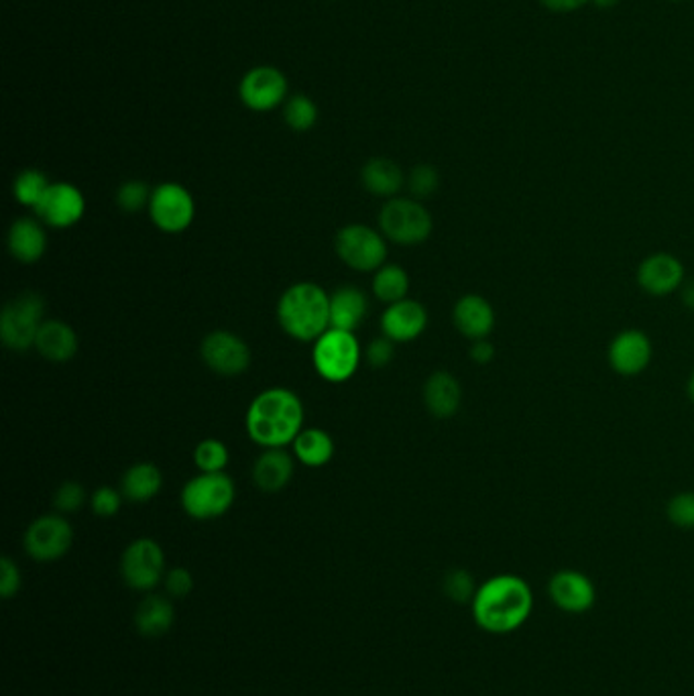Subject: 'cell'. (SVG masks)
Returning a JSON list of instances; mask_svg holds the SVG:
<instances>
[{"label":"cell","instance_id":"cell-1","mask_svg":"<svg viewBox=\"0 0 694 696\" xmlns=\"http://www.w3.org/2000/svg\"><path fill=\"white\" fill-rule=\"evenodd\" d=\"M303 411L300 395L287 387H270L253 397L244 413V430L251 442L265 448H286L302 432Z\"/></svg>","mask_w":694,"mask_h":696},{"label":"cell","instance_id":"cell-2","mask_svg":"<svg viewBox=\"0 0 694 696\" xmlns=\"http://www.w3.org/2000/svg\"><path fill=\"white\" fill-rule=\"evenodd\" d=\"M534 595L524 578L499 575L484 580L472 599L477 625L489 634H510L522 627L531 613Z\"/></svg>","mask_w":694,"mask_h":696},{"label":"cell","instance_id":"cell-3","mask_svg":"<svg viewBox=\"0 0 694 696\" xmlns=\"http://www.w3.org/2000/svg\"><path fill=\"white\" fill-rule=\"evenodd\" d=\"M277 322L298 343H314L331 328V293L314 281L291 284L277 300Z\"/></svg>","mask_w":694,"mask_h":696},{"label":"cell","instance_id":"cell-4","mask_svg":"<svg viewBox=\"0 0 694 696\" xmlns=\"http://www.w3.org/2000/svg\"><path fill=\"white\" fill-rule=\"evenodd\" d=\"M312 345V364L318 375L328 383H347L357 375L364 359L357 334L347 331L328 328Z\"/></svg>","mask_w":694,"mask_h":696},{"label":"cell","instance_id":"cell-5","mask_svg":"<svg viewBox=\"0 0 694 696\" xmlns=\"http://www.w3.org/2000/svg\"><path fill=\"white\" fill-rule=\"evenodd\" d=\"M237 500V484L227 472H198L181 489L183 512L198 521L218 519Z\"/></svg>","mask_w":694,"mask_h":696},{"label":"cell","instance_id":"cell-6","mask_svg":"<svg viewBox=\"0 0 694 696\" xmlns=\"http://www.w3.org/2000/svg\"><path fill=\"white\" fill-rule=\"evenodd\" d=\"M379 230L390 242L416 247L430 239L434 230L432 214L416 197H390L379 211Z\"/></svg>","mask_w":694,"mask_h":696},{"label":"cell","instance_id":"cell-7","mask_svg":"<svg viewBox=\"0 0 694 696\" xmlns=\"http://www.w3.org/2000/svg\"><path fill=\"white\" fill-rule=\"evenodd\" d=\"M46 300L37 291H21L9 300L0 316L2 345L13 352L35 348L41 324L46 322Z\"/></svg>","mask_w":694,"mask_h":696},{"label":"cell","instance_id":"cell-8","mask_svg":"<svg viewBox=\"0 0 694 696\" xmlns=\"http://www.w3.org/2000/svg\"><path fill=\"white\" fill-rule=\"evenodd\" d=\"M387 242L379 228L355 223L336 232L334 251L348 269L375 273L387 263Z\"/></svg>","mask_w":694,"mask_h":696},{"label":"cell","instance_id":"cell-9","mask_svg":"<svg viewBox=\"0 0 694 696\" xmlns=\"http://www.w3.org/2000/svg\"><path fill=\"white\" fill-rule=\"evenodd\" d=\"M147 213L155 228H159L161 232L181 235L192 227L196 218V200L181 183H159L153 188Z\"/></svg>","mask_w":694,"mask_h":696},{"label":"cell","instance_id":"cell-10","mask_svg":"<svg viewBox=\"0 0 694 696\" xmlns=\"http://www.w3.org/2000/svg\"><path fill=\"white\" fill-rule=\"evenodd\" d=\"M121 575L127 587L147 592L166 578V552L152 538H139L124 548Z\"/></svg>","mask_w":694,"mask_h":696},{"label":"cell","instance_id":"cell-11","mask_svg":"<svg viewBox=\"0 0 694 696\" xmlns=\"http://www.w3.org/2000/svg\"><path fill=\"white\" fill-rule=\"evenodd\" d=\"M74 544V530L65 515L46 514L33 519L25 531L23 545L27 556L37 562L63 559Z\"/></svg>","mask_w":694,"mask_h":696},{"label":"cell","instance_id":"cell-12","mask_svg":"<svg viewBox=\"0 0 694 696\" xmlns=\"http://www.w3.org/2000/svg\"><path fill=\"white\" fill-rule=\"evenodd\" d=\"M204 364L223 377H239L251 367V348L239 334L230 331H212L200 345Z\"/></svg>","mask_w":694,"mask_h":696},{"label":"cell","instance_id":"cell-13","mask_svg":"<svg viewBox=\"0 0 694 696\" xmlns=\"http://www.w3.org/2000/svg\"><path fill=\"white\" fill-rule=\"evenodd\" d=\"M33 213L49 228L76 227L86 214V197L74 183L51 182Z\"/></svg>","mask_w":694,"mask_h":696},{"label":"cell","instance_id":"cell-14","mask_svg":"<svg viewBox=\"0 0 694 696\" xmlns=\"http://www.w3.org/2000/svg\"><path fill=\"white\" fill-rule=\"evenodd\" d=\"M651 357H654L651 340L648 334L639 328L621 331L607 348L609 367L623 377H635L644 373L651 363Z\"/></svg>","mask_w":694,"mask_h":696},{"label":"cell","instance_id":"cell-15","mask_svg":"<svg viewBox=\"0 0 694 696\" xmlns=\"http://www.w3.org/2000/svg\"><path fill=\"white\" fill-rule=\"evenodd\" d=\"M241 100L255 112H267L284 103L287 94V80L277 68L259 65L242 77Z\"/></svg>","mask_w":694,"mask_h":696},{"label":"cell","instance_id":"cell-16","mask_svg":"<svg viewBox=\"0 0 694 696\" xmlns=\"http://www.w3.org/2000/svg\"><path fill=\"white\" fill-rule=\"evenodd\" d=\"M637 286L654 298H665L682 288L684 265L670 253H654L644 259L635 273Z\"/></svg>","mask_w":694,"mask_h":696},{"label":"cell","instance_id":"cell-17","mask_svg":"<svg viewBox=\"0 0 694 696\" xmlns=\"http://www.w3.org/2000/svg\"><path fill=\"white\" fill-rule=\"evenodd\" d=\"M381 333L395 345L414 343L428 328V310L418 300L406 298L402 302L385 305L381 314Z\"/></svg>","mask_w":694,"mask_h":696},{"label":"cell","instance_id":"cell-18","mask_svg":"<svg viewBox=\"0 0 694 696\" xmlns=\"http://www.w3.org/2000/svg\"><path fill=\"white\" fill-rule=\"evenodd\" d=\"M454 328L470 343L489 338L495 328V310L491 302L479 293H465L453 308Z\"/></svg>","mask_w":694,"mask_h":696},{"label":"cell","instance_id":"cell-19","mask_svg":"<svg viewBox=\"0 0 694 696\" xmlns=\"http://www.w3.org/2000/svg\"><path fill=\"white\" fill-rule=\"evenodd\" d=\"M7 247L11 257L23 263L33 265L41 261L47 251L46 225L35 216H21L9 228L7 235Z\"/></svg>","mask_w":694,"mask_h":696},{"label":"cell","instance_id":"cell-20","mask_svg":"<svg viewBox=\"0 0 694 696\" xmlns=\"http://www.w3.org/2000/svg\"><path fill=\"white\" fill-rule=\"evenodd\" d=\"M550 597L554 605L569 613H585L595 605V587L589 580V576L578 573V571H560L550 578Z\"/></svg>","mask_w":694,"mask_h":696},{"label":"cell","instance_id":"cell-21","mask_svg":"<svg viewBox=\"0 0 694 696\" xmlns=\"http://www.w3.org/2000/svg\"><path fill=\"white\" fill-rule=\"evenodd\" d=\"M296 472V456L289 455L286 448H265L255 458L253 465V483L261 493H279L291 483Z\"/></svg>","mask_w":694,"mask_h":696},{"label":"cell","instance_id":"cell-22","mask_svg":"<svg viewBox=\"0 0 694 696\" xmlns=\"http://www.w3.org/2000/svg\"><path fill=\"white\" fill-rule=\"evenodd\" d=\"M423 406L438 418L451 420L463 406L460 381L448 371H436L423 383Z\"/></svg>","mask_w":694,"mask_h":696},{"label":"cell","instance_id":"cell-23","mask_svg":"<svg viewBox=\"0 0 694 696\" xmlns=\"http://www.w3.org/2000/svg\"><path fill=\"white\" fill-rule=\"evenodd\" d=\"M80 340L77 334L68 322L63 320L49 319L41 324L35 350L49 361V363H68L77 355Z\"/></svg>","mask_w":694,"mask_h":696},{"label":"cell","instance_id":"cell-24","mask_svg":"<svg viewBox=\"0 0 694 696\" xmlns=\"http://www.w3.org/2000/svg\"><path fill=\"white\" fill-rule=\"evenodd\" d=\"M369 314V298L362 289L343 286L331 293V328L357 333Z\"/></svg>","mask_w":694,"mask_h":696},{"label":"cell","instance_id":"cell-25","mask_svg":"<svg viewBox=\"0 0 694 696\" xmlns=\"http://www.w3.org/2000/svg\"><path fill=\"white\" fill-rule=\"evenodd\" d=\"M361 182L362 188L369 194L390 200L402 192V188L406 183V176H404L402 167L392 159L373 157L362 166Z\"/></svg>","mask_w":694,"mask_h":696},{"label":"cell","instance_id":"cell-26","mask_svg":"<svg viewBox=\"0 0 694 696\" xmlns=\"http://www.w3.org/2000/svg\"><path fill=\"white\" fill-rule=\"evenodd\" d=\"M164 489V472L155 463H136L124 470L121 493L131 503H147Z\"/></svg>","mask_w":694,"mask_h":696},{"label":"cell","instance_id":"cell-27","mask_svg":"<svg viewBox=\"0 0 694 696\" xmlns=\"http://www.w3.org/2000/svg\"><path fill=\"white\" fill-rule=\"evenodd\" d=\"M291 448H294L296 460L308 469L326 467L333 460L334 451H336L333 436L316 425L303 428L294 440Z\"/></svg>","mask_w":694,"mask_h":696},{"label":"cell","instance_id":"cell-28","mask_svg":"<svg viewBox=\"0 0 694 696\" xmlns=\"http://www.w3.org/2000/svg\"><path fill=\"white\" fill-rule=\"evenodd\" d=\"M174 605L161 595H149L136 607L135 625L143 637H161L174 625Z\"/></svg>","mask_w":694,"mask_h":696},{"label":"cell","instance_id":"cell-29","mask_svg":"<svg viewBox=\"0 0 694 696\" xmlns=\"http://www.w3.org/2000/svg\"><path fill=\"white\" fill-rule=\"evenodd\" d=\"M371 291H373L375 300L385 303V305L406 300L409 293L408 272L397 263H385L383 267H379L378 272L373 273Z\"/></svg>","mask_w":694,"mask_h":696},{"label":"cell","instance_id":"cell-30","mask_svg":"<svg viewBox=\"0 0 694 696\" xmlns=\"http://www.w3.org/2000/svg\"><path fill=\"white\" fill-rule=\"evenodd\" d=\"M51 182L47 180L46 173L39 169H23L13 183V196L16 202L25 208L35 211V206L46 196L47 188Z\"/></svg>","mask_w":694,"mask_h":696},{"label":"cell","instance_id":"cell-31","mask_svg":"<svg viewBox=\"0 0 694 696\" xmlns=\"http://www.w3.org/2000/svg\"><path fill=\"white\" fill-rule=\"evenodd\" d=\"M230 463L228 446L218 439L198 442L194 448V465L200 472H225Z\"/></svg>","mask_w":694,"mask_h":696},{"label":"cell","instance_id":"cell-32","mask_svg":"<svg viewBox=\"0 0 694 696\" xmlns=\"http://www.w3.org/2000/svg\"><path fill=\"white\" fill-rule=\"evenodd\" d=\"M284 119L291 131H310L318 121V108L308 96L296 94L287 100L286 110H284Z\"/></svg>","mask_w":694,"mask_h":696},{"label":"cell","instance_id":"cell-33","mask_svg":"<svg viewBox=\"0 0 694 696\" xmlns=\"http://www.w3.org/2000/svg\"><path fill=\"white\" fill-rule=\"evenodd\" d=\"M152 194L153 190L149 188V183L143 182V180H129V182L121 183L115 200H117V206L121 208L122 213L136 214L149 208Z\"/></svg>","mask_w":694,"mask_h":696},{"label":"cell","instance_id":"cell-34","mask_svg":"<svg viewBox=\"0 0 694 696\" xmlns=\"http://www.w3.org/2000/svg\"><path fill=\"white\" fill-rule=\"evenodd\" d=\"M442 589H444V595L454 603H468L477 595L475 578L465 568H453L451 573H446Z\"/></svg>","mask_w":694,"mask_h":696},{"label":"cell","instance_id":"cell-35","mask_svg":"<svg viewBox=\"0 0 694 696\" xmlns=\"http://www.w3.org/2000/svg\"><path fill=\"white\" fill-rule=\"evenodd\" d=\"M440 188V173L434 166L420 164L409 171L408 190L411 197L416 200H426V197L434 196Z\"/></svg>","mask_w":694,"mask_h":696},{"label":"cell","instance_id":"cell-36","mask_svg":"<svg viewBox=\"0 0 694 696\" xmlns=\"http://www.w3.org/2000/svg\"><path fill=\"white\" fill-rule=\"evenodd\" d=\"M86 501H91V497L86 495L84 484L77 481H65L58 487L53 495V507L58 514L72 515L77 514L86 505Z\"/></svg>","mask_w":694,"mask_h":696},{"label":"cell","instance_id":"cell-37","mask_svg":"<svg viewBox=\"0 0 694 696\" xmlns=\"http://www.w3.org/2000/svg\"><path fill=\"white\" fill-rule=\"evenodd\" d=\"M666 515L680 530H694V491H682L668 501Z\"/></svg>","mask_w":694,"mask_h":696},{"label":"cell","instance_id":"cell-38","mask_svg":"<svg viewBox=\"0 0 694 696\" xmlns=\"http://www.w3.org/2000/svg\"><path fill=\"white\" fill-rule=\"evenodd\" d=\"M122 501H124V495H122L121 489L105 484V487H98L92 491L88 503H91L92 514L98 515V517H115L121 512Z\"/></svg>","mask_w":694,"mask_h":696},{"label":"cell","instance_id":"cell-39","mask_svg":"<svg viewBox=\"0 0 694 696\" xmlns=\"http://www.w3.org/2000/svg\"><path fill=\"white\" fill-rule=\"evenodd\" d=\"M395 359V343L387 336H379L364 348V361L373 369H385Z\"/></svg>","mask_w":694,"mask_h":696},{"label":"cell","instance_id":"cell-40","mask_svg":"<svg viewBox=\"0 0 694 696\" xmlns=\"http://www.w3.org/2000/svg\"><path fill=\"white\" fill-rule=\"evenodd\" d=\"M164 585H166L167 595L171 599H186L194 589V576L188 568L178 566V568L167 571Z\"/></svg>","mask_w":694,"mask_h":696},{"label":"cell","instance_id":"cell-41","mask_svg":"<svg viewBox=\"0 0 694 696\" xmlns=\"http://www.w3.org/2000/svg\"><path fill=\"white\" fill-rule=\"evenodd\" d=\"M21 589V571L9 556L0 559V595L11 599Z\"/></svg>","mask_w":694,"mask_h":696},{"label":"cell","instance_id":"cell-42","mask_svg":"<svg viewBox=\"0 0 694 696\" xmlns=\"http://www.w3.org/2000/svg\"><path fill=\"white\" fill-rule=\"evenodd\" d=\"M468 357H470V361H472V363L479 364V367L493 363V359H495V345H493L489 338L475 340V343L470 345Z\"/></svg>","mask_w":694,"mask_h":696},{"label":"cell","instance_id":"cell-43","mask_svg":"<svg viewBox=\"0 0 694 696\" xmlns=\"http://www.w3.org/2000/svg\"><path fill=\"white\" fill-rule=\"evenodd\" d=\"M589 0H540V4L546 7L552 13H574L578 9H583Z\"/></svg>","mask_w":694,"mask_h":696},{"label":"cell","instance_id":"cell-44","mask_svg":"<svg viewBox=\"0 0 694 696\" xmlns=\"http://www.w3.org/2000/svg\"><path fill=\"white\" fill-rule=\"evenodd\" d=\"M680 300H682V303H684L689 310H693L694 312V281L682 284V288H680Z\"/></svg>","mask_w":694,"mask_h":696},{"label":"cell","instance_id":"cell-45","mask_svg":"<svg viewBox=\"0 0 694 696\" xmlns=\"http://www.w3.org/2000/svg\"><path fill=\"white\" fill-rule=\"evenodd\" d=\"M599 9H611V7H615L619 0H593Z\"/></svg>","mask_w":694,"mask_h":696},{"label":"cell","instance_id":"cell-46","mask_svg":"<svg viewBox=\"0 0 694 696\" xmlns=\"http://www.w3.org/2000/svg\"><path fill=\"white\" fill-rule=\"evenodd\" d=\"M686 392H689V397H691V401H694V371H693V375L689 377V383H686Z\"/></svg>","mask_w":694,"mask_h":696},{"label":"cell","instance_id":"cell-47","mask_svg":"<svg viewBox=\"0 0 694 696\" xmlns=\"http://www.w3.org/2000/svg\"><path fill=\"white\" fill-rule=\"evenodd\" d=\"M674 2H680V0H674Z\"/></svg>","mask_w":694,"mask_h":696}]
</instances>
